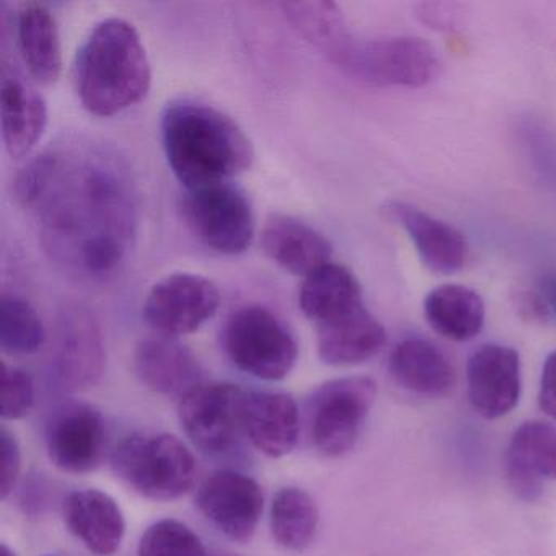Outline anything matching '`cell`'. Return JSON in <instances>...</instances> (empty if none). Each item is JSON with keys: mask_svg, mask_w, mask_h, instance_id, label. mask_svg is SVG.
<instances>
[{"mask_svg": "<svg viewBox=\"0 0 556 556\" xmlns=\"http://www.w3.org/2000/svg\"><path fill=\"white\" fill-rule=\"evenodd\" d=\"M320 513L317 503L301 488H282L271 503V532L289 552H304L317 535Z\"/></svg>", "mask_w": 556, "mask_h": 556, "instance_id": "obj_27", "label": "cell"}, {"mask_svg": "<svg viewBox=\"0 0 556 556\" xmlns=\"http://www.w3.org/2000/svg\"><path fill=\"white\" fill-rule=\"evenodd\" d=\"M0 438H2L0 439V447H2L0 494H2V500H8L9 494L14 491L15 484H17L18 477H21L22 451L17 438L8 428H2Z\"/></svg>", "mask_w": 556, "mask_h": 556, "instance_id": "obj_31", "label": "cell"}, {"mask_svg": "<svg viewBox=\"0 0 556 556\" xmlns=\"http://www.w3.org/2000/svg\"><path fill=\"white\" fill-rule=\"evenodd\" d=\"M539 403L542 412L556 421V351H553L543 364Z\"/></svg>", "mask_w": 556, "mask_h": 556, "instance_id": "obj_33", "label": "cell"}, {"mask_svg": "<svg viewBox=\"0 0 556 556\" xmlns=\"http://www.w3.org/2000/svg\"><path fill=\"white\" fill-rule=\"evenodd\" d=\"M106 429L102 413L87 403H67L47 426L51 462L66 473H89L102 462Z\"/></svg>", "mask_w": 556, "mask_h": 556, "instance_id": "obj_12", "label": "cell"}, {"mask_svg": "<svg viewBox=\"0 0 556 556\" xmlns=\"http://www.w3.org/2000/svg\"><path fill=\"white\" fill-rule=\"evenodd\" d=\"M139 556H207L200 536L174 519L149 527L139 542Z\"/></svg>", "mask_w": 556, "mask_h": 556, "instance_id": "obj_29", "label": "cell"}, {"mask_svg": "<svg viewBox=\"0 0 556 556\" xmlns=\"http://www.w3.org/2000/svg\"><path fill=\"white\" fill-rule=\"evenodd\" d=\"M116 477L152 501H175L187 494L198 465L187 445L164 432H138L123 439L112 455Z\"/></svg>", "mask_w": 556, "mask_h": 556, "instance_id": "obj_5", "label": "cell"}, {"mask_svg": "<svg viewBox=\"0 0 556 556\" xmlns=\"http://www.w3.org/2000/svg\"><path fill=\"white\" fill-rule=\"evenodd\" d=\"M219 305L220 292L211 279L175 273L152 286L142 315L161 337L177 338L197 331Z\"/></svg>", "mask_w": 556, "mask_h": 556, "instance_id": "obj_11", "label": "cell"}, {"mask_svg": "<svg viewBox=\"0 0 556 556\" xmlns=\"http://www.w3.org/2000/svg\"><path fill=\"white\" fill-rule=\"evenodd\" d=\"M386 210L406 230L419 258L431 271L452 275L464 268L468 243L460 230L403 201H390Z\"/></svg>", "mask_w": 556, "mask_h": 556, "instance_id": "obj_16", "label": "cell"}, {"mask_svg": "<svg viewBox=\"0 0 556 556\" xmlns=\"http://www.w3.org/2000/svg\"><path fill=\"white\" fill-rule=\"evenodd\" d=\"M514 307L519 312L520 317L526 318L527 321L533 324H548L552 321L548 308L545 302L540 298L535 289H519L513 298Z\"/></svg>", "mask_w": 556, "mask_h": 556, "instance_id": "obj_32", "label": "cell"}, {"mask_svg": "<svg viewBox=\"0 0 556 556\" xmlns=\"http://www.w3.org/2000/svg\"><path fill=\"white\" fill-rule=\"evenodd\" d=\"M14 188L64 271L103 281L123 268L138 239L139 194L131 168L109 146L58 142L18 172Z\"/></svg>", "mask_w": 556, "mask_h": 556, "instance_id": "obj_1", "label": "cell"}, {"mask_svg": "<svg viewBox=\"0 0 556 556\" xmlns=\"http://www.w3.org/2000/svg\"><path fill=\"white\" fill-rule=\"evenodd\" d=\"M299 305L315 325L333 320L363 305L356 276L346 266L327 263L305 276L299 291Z\"/></svg>", "mask_w": 556, "mask_h": 556, "instance_id": "obj_25", "label": "cell"}, {"mask_svg": "<svg viewBox=\"0 0 556 556\" xmlns=\"http://www.w3.org/2000/svg\"><path fill=\"white\" fill-rule=\"evenodd\" d=\"M506 475L520 500H539L546 481L556 480V426L545 421L520 425L507 445Z\"/></svg>", "mask_w": 556, "mask_h": 556, "instance_id": "obj_15", "label": "cell"}, {"mask_svg": "<svg viewBox=\"0 0 556 556\" xmlns=\"http://www.w3.org/2000/svg\"><path fill=\"white\" fill-rule=\"evenodd\" d=\"M161 131L168 165L187 190L227 184L252 165V142L243 129L206 103H170Z\"/></svg>", "mask_w": 556, "mask_h": 556, "instance_id": "obj_2", "label": "cell"}, {"mask_svg": "<svg viewBox=\"0 0 556 556\" xmlns=\"http://www.w3.org/2000/svg\"><path fill=\"white\" fill-rule=\"evenodd\" d=\"M70 532L97 556H110L122 546L126 520L122 507L99 490L73 491L63 503Z\"/></svg>", "mask_w": 556, "mask_h": 556, "instance_id": "obj_19", "label": "cell"}, {"mask_svg": "<svg viewBox=\"0 0 556 556\" xmlns=\"http://www.w3.org/2000/svg\"><path fill=\"white\" fill-rule=\"evenodd\" d=\"M377 386L363 376L341 377L315 390L308 400V434L327 457H340L356 445L376 402Z\"/></svg>", "mask_w": 556, "mask_h": 556, "instance_id": "obj_7", "label": "cell"}, {"mask_svg": "<svg viewBox=\"0 0 556 556\" xmlns=\"http://www.w3.org/2000/svg\"><path fill=\"white\" fill-rule=\"evenodd\" d=\"M393 382L422 396H444L454 390L457 372L448 357L425 338H406L389 359Z\"/></svg>", "mask_w": 556, "mask_h": 556, "instance_id": "obj_22", "label": "cell"}, {"mask_svg": "<svg viewBox=\"0 0 556 556\" xmlns=\"http://www.w3.org/2000/svg\"><path fill=\"white\" fill-rule=\"evenodd\" d=\"M387 333L364 305L317 325L318 356L330 366L366 363L386 346Z\"/></svg>", "mask_w": 556, "mask_h": 556, "instance_id": "obj_20", "label": "cell"}, {"mask_svg": "<svg viewBox=\"0 0 556 556\" xmlns=\"http://www.w3.org/2000/svg\"><path fill=\"white\" fill-rule=\"evenodd\" d=\"M468 400L478 415L496 419L519 402L520 359L503 344H483L468 357Z\"/></svg>", "mask_w": 556, "mask_h": 556, "instance_id": "obj_14", "label": "cell"}, {"mask_svg": "<svg viewBox=\"0 0 556 556\" xmlns=\"http://www.w3.org/2000/svg\"><path fill=\"white\" fill-rule=\"evenodd\" d=\"M425 315L441 337L468 341L483 330L484 302L477 291L465 286H439L426 295Z\"/></svg>", "mask_w": 556, "mask_h": 556, "instance_id": "obj_26", "label": "cell"}, {"mask_svg": "<svg viewBox=\"0 0 556 556\" xmlns=\"http://www.w3.org/2000/svg\"><path fill=\"white\" fill-rule=\"evenodd\" d=\"M224 556H237V555H224Z\"/></svg>", "mask_w": 556, "mask_h": 556, "instance_id": "obj_36", "label": "cell"}, {"mask_svg": "<svg viewBox=\"0 0 556 556\" xmlns=\"http://www.w3.org/2000/svg\"><path fill=\"white\" fill-rule=\"evenodd\" d=\"M320 51L344 73L374 86L419 89L438 79L441 71L438 53L421 38L364 40L351 34L348 25Z\"/></svg>", "mask_w": 556, "mask_h": 556, "instance_id": "obj_4", "label": "cell"}, {"mask_svg": "<svg viewBox=\"0 0 556 556\" xmlns=\"http://www.w3.org/2000/svg\"><path fill=\"white\" fill-rule=\"evenodd\" d=\"M266 255L292 275L308 276L330 263L331 245L314 227L291 216L275 214L262 232Z\"/></svg>", "mask_w": 556, "mask_h": 556, "instance_id": "obj_23", "label": "cell"}, {"mask_svg": "<svg viewBox=\"0 0 556 556\" xmlns=\"http://www.w3.org/2000/svg\"><path fill=\"white\" fill-rule=\"evenodd\" d=\"M18 51L31 76L41 84L56 83L63 70L56 17L41 2H24L15 14Z\"/></svg>", "mask_w": 556, "mask_h": 556, "instance_id": "obj_24", "label": "cell"}, {"mask_svg": "<svg viewBox=\"0 0 556 556\" xmlns=\"http://www.w3.org/2000/svg\"><path fill=\"white\" fill-rule=\"evenodd\" d=\"M299 408L291 395L249 392L243 429L252 444L271 458L285 457L299 441Z\"/></svg>", "mask_w": 556, "mask_h": 556, "instance_id": "obj_21", "label": "cell"}, {"mask_svg": "<svg viewBox=\"0 0 556 556\" xmlns=\"http://www.w3.org/2000/svg\"><path fill=\"white\" fill-rule=\"evenodd\" d=\"M135 370L148 389L164 396L184 399L203 383L197 356L175 338H146L135 351Z\"/></svg>", "mask_w": 556, "mask_h": 556, "instance_id": "obj_18", "label": "cell"}, {"mask_svg": "<svg viewBox=\"0 0 556 556\" xmlns=\"http://www.w3.org/2000/svg\"><path fill=\"white\" fill-rule=\"evenodd\" d=\"M0 556H17L14 552H12L11 548H9L8 545H2V548H0Z\"/></svg>", "mask_w": 556, "mask_h": 556, "instance_id": "obj_35", "label": "cell"}, {"mask_svg": "<svg viewBox=\"0 0 556 556\" xmlns=\"http://www.w3.org/2000/svg\"><path fill=\"white\" fill-rule=\"evenodd\" d=\"M224 350L237 369L262 380H282L299 357L292 331L262 305H247L230 315Z\"/></svg>", "mask_w": 556, "mask_h": 556, "instance_id": "obj_6", "label": "cell"}, {"mask_svg": "<svg viewBox=\"0 0 556 556\" xmlns=\"http://www.w3.org/2000/svg\"><path fill=\"white\" fill-rule=\"evenodd\" d=\"M2 138L14 159L25 157L43 136L48 123L47 102L11 64H2Z\"/></svg>", "mask_w": 556, "mask_h": 556, "instance_id": "obj_17", "label": "cell"}, {"mask_svg": "<svg viewBox=\"0 0 556 556\" xmlns=\"http://www.w3.org/2000/svg\"><path fill=\"white\" fill-rule=\"evenodd\" d=\"M535 291L548 308L552 320H556V273L545 271L536 278Z\"/></svg>", "mask_w": 556, "mask_h": 556, "instance_id": "obj_34", "label": "cell"}, {"mask_svg": "<svg viewBox=\"0 0 556 556\" xmlns=\"http://www.w3.org/2000/svg\"><path fill=\"white\" fill-rule=\"evenodd\" d=\"M198 509L217 530L237 540L252 539L263 513V491L258 481L233 470L211 475L197 496Z\"/></svg>", "mask_w": 556, "mask_h": 556, "instance_id": "obj_13", "label": "cell"}, {"mask_svg": "<svg viewBox=\"0 0 556 556\" xmlns=\"http://www.w3.org/2000/svg\"><path fill=\"white\" fill-rule=\"evenodd\" d=\"M181 213L197 239L220 255L245 252L255 237L252 204L230 181L187 190Z\"/></svg>", "mask_w": 556, "mask_h": 556, "instance_id": "obj_8", "label": "cell"}, {"mask_svg": "<svg viewBox=\"0 0 556 556\" xmlns=\"http://www.w3.org/2000/svg\"><path fill=\"white\" fill-rule=\"evenodd\" d=\"M76 84L92 115H118L141 102L151 89L152 70L135 25L123 18L96 25L77 53Z\"/></svg>", "mask_w": 556, "mask_h": 556, "instance_id": "obj_3", "label": "cell"}, {"mask_svg": "<svg viewBox=\"0 0 556 556\" xmlns=\"http://www.w3.org/2000/svg\"><path fill=\"white\" fill-rule=\"evenodd\" d=\"M249 392L236 383H200L178 403V418L190 441L200 451L216 455L239 441Z\"/></svg>", "mask_w": 556, "mask_h": 556, "instance_id": "obj_9", "label": "cell"}, {"mask_svg": "<svg viewBox=\"0 0 556 556\" xmlns=\"http://www.w3.org/2000/svg\"><path fill=\"white\" fill-rule=\"evenodd\" d=\"M35 406V383L30 374L17 367L4 366L2 372V418H25Z\"/></svg>", "mask_w": 556, "mask_h": 556, "instance_id": "obj_30", "label": "cell"}, {"mask_svg": "<svg viewBox=\"0 0 556 556\" xmlns=\"http://www.w3.org/2000/svg\"><path fill=\"white\" fill-rule=\"evenodd\" d=\"M47 341L43 321L30 302L17 294H2L0 302V346L11 356H28Z\"/></svg>", "mask_w": 556, "mask_h": 556, "instance_id": "obj_28", "label": "cell"}, {"mask_svg": "<svg viewBox=\"0 0 556 556\" xmlns=\"http://www.w3.org/2000/svg\"><path fill=\"white\" fill-rule=\"evenodd\" d=\"M106 351L96 315L79 304L61 308L54 330L51 372L66 390L96 386L105 370Z\"/></svg>", "mask_w": 556, "mask_h": 556, "instance_id": "obj_10", "label": "cell"}]
</instances>
